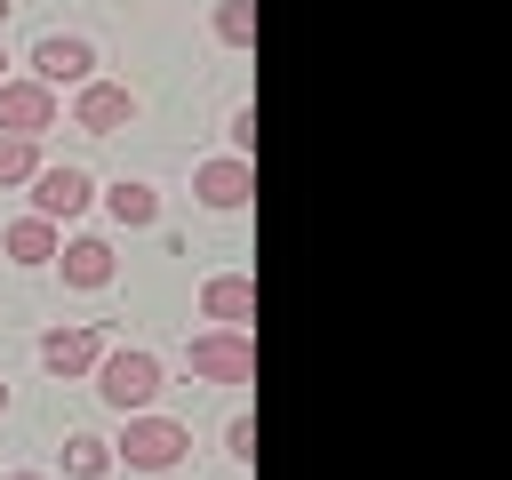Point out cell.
Segmentation results:
<instances>
[{"label": "cell", "instance_id": "obj_21", "mask_svg": "<svg viewBox=\"0 0 512 480\" xmlns=\"http://www.w3.org/2000/svg\"><path fill=\"white\" fill-rule=\"evenodd\" d=\"M0 416H8V384H0Z\"/></svg>", "mask_w": 512, "mask_h": 480}, {"label": "cell", "instance_id": "obj_2", "mask_svg": "<svg viewBox=\"0 0 512 480\" xmlns=\"http://www.w3.org/2000/svg\"><path fill=\"white\" fill-rule=\"evenodd\" d=\"M184 448H192V432H184L176 416L136 408V416H128V432L112 440V464H128V472H168V464H184Z\"/></svg>", "mask_w": 512, "mask_h": 480}, {"label": "cell", "instance_id": "obj_22", "mask_svg": "<svg viewBox=\"0 0 512 480\" xmlns=\"http://www.w3.org/2000/svg\"><path fill=\"white\" fill-rule=\"evenodd\" d=\"M0 64H8V56H0ZM0 80H8V72H0Z\"/></svg>", "mask_w": 512, "mask_h": 480}, {"label": "cell", "instance_id": "obj_9", "mask_svg": "<svg viewBox=\"0 0 512 480\" xmlns=\"http://www.w3.org/2000/svg\"><path fill=\"white\" fill-rule=\"evenodd\" d=\"M48 264L64 272V288H112V272H120L112 240H96V232H80V240H56V256H48Z\"/></svg>", "mask_w": 512, "mask_h": 480}, {"label": "cell", "instance_id": "obj_6", "mask_svg": "<svg viewBox=\"0 0 512 480\" xmlns=\"http://www.w3.org/2000/svg\"><path fill=\"white\" fill-rule=\"evenodd\" d=\"M128 120H136V88L80 80V96H72V128H88V136H120Z\"/></svg>", "mask_w": 512, "mask_h": 480}, {"label": "cell", "instance_id": "obj_12", "mask_svg": "<svg viewBox=\"0 0 512 480\" xmlns=\"http://www.w3.org/2000/svg\"><path fill=\"white\" fill-rule=\"evenodd\" d=\"M0 256L24 264V272H40V264L56 256V224H48V216H16V224L0 232Z\"/></svg>", "mask_w": 512, "mask_h": 480}, {"label": "cell", "instance_id": "obj_7", "mask_svg": "<svg viewBox=\"0 0 512 480\" xmlns=\"http://www.w3.org/2000/svg\"><path fill=\"white\" fill-rule=\"evenodd\" d=\"M192 192H200V208H248L256 200V160H240V152L200 160L192 168Z\"/></svg>", "mask_w": 512, "mask_h": 480}, {"label": "cell", "instance_id": "obj_10", "mask_svg": "<svg viewBox=\"0 0 512 480\" xmlns=\"http://www.w3.org/2000/svg\"><path fill=\"white\" fill-rule=\"evenodd\" d=\"M96 360H104V328H48V336H40V368L64 376V384L88 376Z\"/></svg>", "mask_w": 512, "mask_h": 480}, {"label": "cell", "instance_id": "obj_3", "mask_svg": "<svg viewBox=\"0 0 512 480\" xmlns=\"http://www.w3.org/2000/svg\"><path fill=\"white\" fill-rule=\"evenodd\" d=\"M184 368L200 384H256V336L248 328H200L184 344Z\"/></svg>", "mask_w": 512, "mask_h": 480}, {"label": "cell", "instance_id": "obj_13", "mask_svg": "<svg viewBox=\"0 0 512 480\" xmlns=\"http://www.w3.org/2000/svg\"><path fill=\"white\" fill-rule=\"evenodd\" d=\"M104 208H112V224H120V232H144V224H160V192H152V184H136V176L104 184Z\"/></svg>", "mask_w": 512, "mask_h": 480}, {"label": "cell", "instance_id": "obj_15", "mask_svg": "<svg viewBox=\"0 0 512 480\" xmlns=\"http://www.w3.org/2000/svg\"><path fill=\"white\" fill-rule=\"evenodd\" d=\"M208 32H216L224 48H256V0H216Z\"/></svg>", "mask_w": 512, "mask_h": 480}, {"label": "cell", "instance_id": "obj_1", "mask_svg": "<svg viewBox=\"0 0 512 480\" xmlns=\"http://www.w3.org/2000/svg\"><path fill=\"white\" fill-rule=\"evenodd\" d=\"M88 376H96V400L120 408V416H136V408L160 400V352H144V344H128V352L104 344V360H96Z\"/></svg>", "mask_w": 512, "mask_h": 480}, {"label": "cell", "instance_id": "obj_20", "mask_svg": "<svg viewBox=\"0 0 512 480\" xmlns=\"http://www.w3.org/2000/svg\"><path fill=\"white\" fill-rule=\"evenodd\" d=\"M8 8H16V0H0V32H8Z\"/></svg>", "mask_w": 512, "mask_h": 480}, {"label": "cell", "instance_id": "obj_18", "mask_svg": "<svg viewBox=\"0 0 512 480\" xmlns=\"http://www.w3.org/2000/svg\"><path fill=\"white\" fill-rule=\"evenodd\" d=\"M232 152H240V160H256V104H240V112H232Z\"/></svg>", "mask_w": 512, "mask_h": 480}, {"label": "cell", "instance_id": "obj_5", "mask_svg": "<svg viewBox=\"0 0 512 480\" xmlns=\"http://www.w3.org/2000/svg\"><path fill=\"white\" fill-rule=\"evenodd\" d=\"M88 200H96V176H88V168H72V160H64V168H48V160L32 168V216L64 224V216H80Z\"/></svg>", "mask_w": 512, "mask_h": 480}, {"label": "cell", "instance_id": "obj_11", "mask_svg": "<svg viewBox=\"0 0 512 480\" xmlns=\"http://www.w3.org/2000/svg\"><path fill=\"white\" fill-rule=\"evenodd\" d=\"M200 320H216V328H248V320H256V280L216 272V280L200 288Z\"/></svg>", "mask_w": 512, "mask_h": 480}, {"label": "cell", "instance_id": "obj_19", "mask_svg": "<svg viewBox=\"0 0 512 480\" xmlns=\"http://www.w3.org/2000/svg\"><path fill=\"white\" fill-rule=\"evenodd\" d=\"M0 480H48V472H0Z\"/></svg>", "mask_w": 512, "mask_h": 480}, {"label": "cell", "instance_id": "obj_14", "mask_svg": "<svg viewBox=\"0 0 512 480\" xmlns=\"http://www.w3.org/2000/svg\"><path fill=\"white\" fill-rule=\"evenodd\" d=\"M104 472H112V440L72 432V440H64V480H104Z\"/></svg>", "mask_w": 512, "mask_h": 480}, {"label": "cell", "instance_id": "obj_4", "mask_svg": "<svg viewBox=\"0 0 512 480\" xmlns=\"http://www.w3.org/2000/svg\"><path fill=\"white\" fill-rule=\"evenodd\" d=\"M32 80H48V88L96 80V40H88V32H40V40H32Z\"/></svg>", "mask_w": 512, "mask_h": 480}, {"label": "cell", "instance_id": "obj_8", "mask_svg": "<svg viewBox=\"0 0 512 480\" xmlns=\"http://www.w3.org/2000/svg\"><path fill=\"white\" fill-rule=\"evenodd\" d=\"M0 128L8 136H48L56 128V88L48 80H0Z\"/></svg>", "mask_w": 512, "mask_h": 480}, {"label": "cell", "instance_id": "obj_16", "mask_svg": "<svg viewBox=\"0 0 512 480\" xmlns=\"http://www.w3.org/2000/svg\"><path fill=\"white\" fill-rule=\"evenodd\" d=\"M40 168V136H0V184H32Z\"/></svg>", "mask_w": 512, "mask_h": 480}, {"label": "cell", "instance_id": "obj_17", "mask_svg": "<svg viewBox=\"0 0 512 480\" xmlns=\"http://www.w3.org/2000/svg\"><path fill=\"white\" fill-rule=\"evenodd\" d=\"M224 448H232L240 464H256V416H232V424H224Z\"/></svg>", "mask_w": 512, "mask_h": 480}]
</instances>
